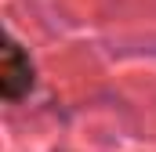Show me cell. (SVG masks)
I'll list each match as a JSON object with an SVG mask.
<instances>
[{"instance_id":"1","label":"cell","mask_w":156,"mask_h":152,"mask_svg":"<svg viewBox=\"0 0 156 152\" xmlns=\"http://www.w3.org/2000/svg\"><path fill=\"white\" fill-rule=\"evenodd\" d=\"M0 83H4V98L7 102H18V98H26L33 91V62H29V54L15 40H7V47H4Z\"/></svg>"}]
</instances>
